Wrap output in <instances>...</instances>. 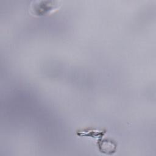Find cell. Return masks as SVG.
Instances as JSON below:
<instances>
[{"mask_svg": "<svg viewBox=\"0 0 156 156\" xmlns=\"http://www.w3.org/2000/svg\"><path fill=\"white\" fill-rule=\"evenodd\" d=\"M60 1L52 0L33 1L30 5V12L35 16H43L49 15L60 7Z\"/></svg>", "mask_w": 156, "mask_h": 156, "instance_id": "cell-1", "label": "cell"}, {"mask_svg": "<svg viewBox=\"0 0 156 156\" xmlns=\"http://www.w3.org/2000/svg\"><path fill=\"white\" fill-rule=\"evenodd\" d=\"M105 133V131L101 130V131H98V130H94L93 129H91V130H83L81 131H77V133L79 135H88V136H102L104 135V134Z\"/></svg>", "mask_w": 156, "mask_h": 156, "instance_id": "cell-2", "label": "cell"}]
</instances>
